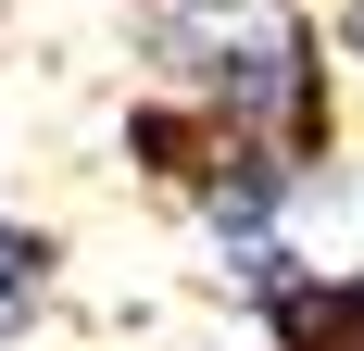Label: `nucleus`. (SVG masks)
<instances>
[{
  "mask_svg": "<svg viewBox=\"0 0 364 351\" xmlns=\"http://www.w3.org/2000/svg\"><path fill=\"white\" fill-rule=\"evenodd\" d=\"M264 314H277V339H289V351H364V276L289 288V301H264Z\"/></svg>",
  "mask_w": 364,
  "mask_h": 351,
  "instance_id": "2",
  "label": "nucleus"
},
{
  "mask_svg": "<svg viewBox=\"0 0 364 351\" xmlns=\"http://www.w3.org/2000/svg\"><path fill=\"white\" fill-rule=\"evenodd\" d=\"M339 38H352V63H364V0H352V13H339Z\"/></svg>",
  "mask_w": 364,
  "mask_h": 351,
  "instance_id": "4",
  "label": "nucleus"
},
{
  "mask_svg": "<svg viewBox=\"0 0 364 351\" xmlns=\"http://www.w3.org/2000/svg\"><path fill=\"white\" fill-rule=\"evenodd\" d=\"M164 50H176V88H188V113H214L226 139L277 151V163H314V151H327V50H314L289 13H264V26L188 13Z\"/></svg>",
  "mask_w": 364,
  "mask_h": 351,
  "instance_id": "1",
  "label": "nucleus"
},
{
  "mask_svg": "<svg viewBox=\"0 0 364 351\" xmlns=\"http://www.w3.org/2000/svg\"><path fill=\"white\" fill-rule=\"evenodd\" d=\"M38 301H50V239L0 213V339H13V326H26Z\"/></svg>",
  "mask_w": 364,
  "mask_h": 351,
  "instance_id": "3",
  "label": "nucleus"
}]
</instances>
